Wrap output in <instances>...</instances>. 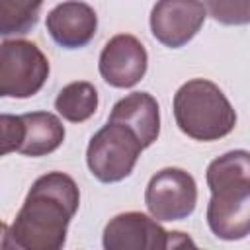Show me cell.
Returning <instances> with one entry per match:
<instances>
[{"label":"cell","instance_id":"cell-15","mask_svg":"<svg viewBox=\"0 0 250 250\" xmlns=\"http://www.w3.org/2000/svg\"><path fill=\"white\" fill-rule=\"evenodd\" d=\"M205 10L221 23H246L250 21V2H207Z\"/></svg>","mask_w":250,"mask_h":250},{"label":"cell","instance_id":"cell-11","mask_svg":"<svg viewBox=\"0 0 250 250\" xmlns=\"http://www.w3.org/2000/svg\"><path fill=\"white\" fill-rule=\"evenodd\" d=\"M107 121L129 127L141 141L143 148L150 146L160 133V109L158 102L148 92H133L121 98L107 117Z\"/></svg>","mask_w":250,"mask_h":250},{"label":"cell","instance_id":"cell-1","mask_svg":"<svg viewBox=\"0 0 250 250\" xmlns=\"http://www.w3.org/2000/svg\"><path fill=\"white\" fill-rule=\"evenodd\" d=\"M78 205L76 182L62 172H47L29 188L10 234L20 250H62L68 223Z\"/></svg>","mask_w":250,"mask_h":250},{"label":"cell","instance_id":"cell-7","mask_svg":"<svg viewBox=\"0 0 250 250\" xmlns=\"http://www.w3.org/2000/svg\"><path fill=\"white\" fill-rule=\"evenodd\" d=\"M203 2L164 0L156 2L150 12V31L164 47L178 49L191 41L205 21Z\"/></svg>","mask_w":250,"mask_h":250},{"label":"cell","instance_id":"cell-13","mask_svg":"<svg viewBox=\"0 0 250 250\" xmlns=\"http://www.w3.org/2000/svg\"><path fill=\"white\" fill-rule=\"evenodd\" d=\"M55 109L62 119L70 123H82L90 119L98 109L96 86L86 80L66 84L55 98Z\"/></svg>","mask_w":250,"mask_h":250},{"label":"cell","instance_id":"cell-14","mask_svg":"<svg viewBox=\"0 0 250 250\" xmlns=\"http://www.w3.org/2000/svg\"><path fill=\"white\" fill-rule=\"evenodd\" d=\"M41 6V2L0 0V33L8 37L31 31L39 20Z\"/></svg>","mask_w":250,"mask_h":250},{"label":"cell","instance_id":"cell-12","mask_svg":"<svg viewBox=\"0 0 250 250\" xmlns=\"http://www.w3.org/2000/svg\"><path fill=\"white\" fill-rule=\"evenodd\" d=\"M21 117V143L18 152L23 156H45L64 141L62 121L49 111H31Z\"/></svg>","mask_w":250,"mask_h":250},{"label":"cell","instance_id":"cell-10","mask_svg":"<svg viewBox=\"0 0 250 250\" xmlns=\"http://www.w3.org/2000/svg\"><path fill=\"white\" fill-rule=\"evenodd\" d=\"M98 29V16L84 2H62L47 14V31L64 49L86 47Z\"/></svg>","mask_w":250,"mask_h":250},{"label":"cell","instance_id":"cell-9","mask_svg":"<svg viewBox=\"0 0 250 250\" xmlns=\"http://www.w3.org/2000/svg\"><path fill=\"white\" fill-rule=\"evenodd\" d=\"M102 242L104 250H166L168 230L152 217L129 211L109 219Z\"/></svg>","mask_w":250,"mask_h":250},{"label":"cell","instance_id":"cell-4","mask_svg":"<svg viewBox=\"0 0 250 250\" xmlns=\"http://www.w3.org/2000/svg\"><path fill=\"white\" fill-rule=\"evenodd\" d=\"M141 150L143 145L129 127L107 121L90 139L86 148V164L96 180L115 184L133 172Z\"/></svg>","mask_w":250,"mask_h":250},{"label":"cell","instance_id":"cell-18","mask_svg":"<svg viewBox=\"0 0 250 250\" xmlns=\"http://www.w3.org/2000/svg\"><path fill=\"white\" fill-rule=\"evenodd\" d=\"M2 250H20V246L16 244V240L10 234L8 225H2Z\"/></svg>","mask_w":250,"mask_h":250},{"label":"cell","instance_id":"cell-17","mask_svg":"<svg viewBox=\"0 0 250 250\" xmlns=\"http://www.w3.org/2000/svg\"><path fill=\"white\" fill-rule=\"evenodd\" d=\"M166 250H199V248L193 244L189 234H186L182 230H172V232H168Z\"/></svg>","mask_w":250,"mask_h":250},{"label":"cell","instance_id":"cell-3","mask_svg":"<svg viewBox=\"0 0 250 250\" xmlns=\"http://www.w3.org/2000/svg\"><path fill=\"white\" fill-rule=\"evenodd\" d=\"M174 119L195 141H217L236 125V111L223 90L205 78L188 80L174 94Z\"/></svg>","mask_w":250,"mask_h":250},{"label":"cell","instance_id":"cell-16","mask_svg":"<svg viewBox=\"0 0 250 250\" xmlns=\"http://www.w3.org/2000/svg\"><path fill=\"white\" fill-rule=\"evenodd\" d=\"M0 127H2V154H8L12 150L18 152L21 143V117L2 113Z\"/></svg>","mask_w":250,"mask_h":250},{"label":"cell","instance_id":"cell-6","mask_svg":"<svg viewBox=\"0 0 250 250\" xmlns=\"http://www.w3.org/2000/svg\"><path fill=\"white\" fill-rule=\"evenodd\" d=\"M145 203L156 221L188 219L197 205V186L182 168H162L145 189Z\"/></svg>","mask_w":250,"mask_h":250},{"label":"cell","instance_id":"cell-2","mask_svg":"<svg viewBox=\"0 0 250 250\" xmlns=\"http://www.w3.org/2000/svg\"><path fill=\"white\" fill-rule=\"evenodd\" d=\"M207 225L221 240L250 234V152L230 150L207 166Z\"/></svg>","mask_w":250,"mask_h":250},{"label":"cell","instance_id":"cell-5","mask_svg":"<svg viewBox=\"0 0 250 250\" xmlns=\"http://www.w3.org/2000/svg\"><path fill=\"white\" fill-rule=\"evenodd\" d=\"M49 78L43 51L25 39H6L0 45V96L31 98Z\"/></svg>","mask_w":250,"mask_h":250},{"label":"cell","instance_id":"cell-8","mask_svg":"<svg viewBox=\"0 0 250 250\" xmlns=\"http://www.w3.org/2000/svg\"><path fill=\"white\" fill-rule=\"evenodd\" d=\"M146 49L129 33L113 35L100 53V74L113 88H133L146 72Z\"/></svg>","mask_w":250,"mask_h":250}]
</instances>
